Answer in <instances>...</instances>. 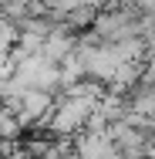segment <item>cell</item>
Listing matches in <instances>:
<instances>
[{"instance_id": "obj_1", "label": "cell", "mask_w": 155, "mask_h": 159, "mask_svg": "<svg viewBox=\"0 0 155 159\" xmlns=\"http://www.w3.org/2000/svg\"><path fill=\"white\" fill-rule=\"evenodd\" d=\"M74 152L81 159H122L108 129H81L74 135Z\"/></svg>"}]
</instances>
